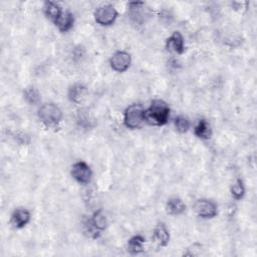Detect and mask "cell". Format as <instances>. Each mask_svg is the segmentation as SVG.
Segmentation results:
<instances>
[{
    "instance_id": "6da1fadb",
    "label": "cell",
    "mask_w": 257,
    "mask_h": 257,
    "mask_svg": "<svg viewBox=\"0 0 257 257\" xmlns=\"http://www.w3.org/2000/svg\"><path fill=\"white\" fill-rule=\"evenodd\" d=\"M170 117V107L163 100H154L145 111V121L151 126L161 127L167 124Z\"/></svg>"
},
{
    "instance_id": "7a4b0ae2",
    "label": "cell",
    "mask_w": 257,
    "mask_h": 257,
    "mask_svg": "<svg viewBox=\"0 0 257 257\" xmlns=\"http://www.w3.org/2000/svg\"><path fill=\"white\" fill-rule=\"evenodd\" d=\"M39 118L41 122L48 128L56 127L62 120V112L58 105L50 103H46L39 109Z\"/></svg>"
},
{
    "instance_id": "3957f363",
    "label": "cell",
    "mask_w": 257,
    "mask_h": 257,
    "mask_svg": "<svg viewBox=\"0 0 257 257\" xmlns=\"http://www.w3.org/2000/svg\"><path fill=\"white\" fill-rule=\"evenodd\" d=\"M145 121V111L141 104H131L129 105L124 114L125 126L129 129H137Z\"/></svg>"
},
{
    "instance_id": "277c9868",
    "label": "cell",
    "mask_w": 257,
    "mask_h": 257,
    "mask_svg": "<svg viewBox=\"0 0 257 257\" xmlns=\"http://www.w3.org/2000/svg\"><path fill=\"white\" fill-rule=\"evenodd\" d=\"M118 17L117 9L111 4H103L95 11V20L102 26L112 25Z\"/></svg>"
},
{
    "instance_id": "5b68a950",
    "label": "cell",
    "mask_w": 257,
    "mask_h": 257,
    "mask_svg": "<svg viewBox=\"0 0 257 257\" xmlns=\"http://www.w3.org/2000/svg\"><path fill=\"white\" fill-rule=\"evenodd\" d=\"M71 176L81 184H88L91 182L93 177V172L91 167L86 162H77L71 167Z\"/></svg>"
},
{
    "instance_id": "8992f818",
    "label": "cell",
    "mask_w": 257,
    "mask_h": 257,
    "mask_svg": "<svg viewBox=\"0 0 257 257\" xmlns=\"http://www.w3.org/2000/svg\"><path fill=\"white\" fill-rule=\"evenodd\" d=\"M132 63V56L129 52L119 51L113 54L109 59L111 67L117 72H125L129 69Z\"/></svg>"
},
{
    "instance_id": "52a82bcc",
    "label": "cell",
    "mask_w": 257,
    "mask_h": 257,
    "mask_svg": "<svg viewBox=\"0 0 257 257\" xmlns=\"http://www.w3.org/2000/svg\"><path fill=\"white\" fill-rule=\"evenodd\" d=\"M196 214L204 219H211L217 215L218 208L214 201L208 199H200L194 206Z\"/></svg>"
},
{
    "instance_id": "ba28073f",
    "label": "cell",
    "mask_w": 257,
    "mask_h": 257,
    "mask_svg": "<svg viewBox=\"0 0 257 257\" xmlns=\"http://www.w3.org/2000/svg\"><path fill=\"white\" fill-rule=\"evenodd\" d=\"M88 224L90 225L89 232L91 234H93L95 237H97V234H99V232H101L106 228L107 220H106V217L103 214V212L102 210H98L97 212L94 213L92 219L89 220Z\"/></svg>"
},
{
    "instance_id": "9c48e42d",
    "label": "cell",
    "mask_w": 257,
    "mask_h": 257,
    "mask_svg": "<svg viewBox=\"0 0 257 257\" xmlns=\"http://www.w3.org/2000/svg\"><path fill=\"white\" fill-rule=\"evenodd\" d=\"M30 219L31 215L27 209L18 208L15 209L11 215V223L15 228L21 229L30 222Z\"/></svg>"
},
{
    "instance_id": "30bf717a",
    "label": "cell",
    "mask_w": 257,
    "mask_h": 257,
    "mask_svg": "<svg viewBox=\"0 0 257 257\" xmlns=\"http://www.w3.org/2000/svg\"><path fill=\"white\" fill-rule=\"evenodd\" d=\"M167 49L178 54H182L185 51L184 39L179 31H175L167 40Z\"/></svg>"
},
{
    "instance_id": "8fae6325",
    "label": "cell",
    "mask_w": 257,
    "mask_h": 257,
    "mask_svg": "<svg viewBox=\"0 0 257 257\" xmlns=\"http://www.w3.org/2000/svg\"><path fill=\"white\" fill-rule=\"evenodd\" d=\"M154 240L160 247H166L170 241V233L164 223H159L154 229Z\"/></svg>"
},
{
    "instance_id": "7c38bea8",
    "label": "cell",
    "mask_w": 257,
    "mask_h": 257,
    "mask_svg": "<svg viewBox=\"0 0 257 257\" xmlns=\"http://www.w3.org/2000/svg\"><path fill=\"white\" fill-rule=\"evenodd\" d=\"M166 209H167V212L170 215L178 216V215H181V214L185 212L186 205H185L184 202H183L182 199H180L178 197H173V198H170L168 200L167 205H166Z\"/></svg>"
},
{
    "instance_id": "4fadbf2b",
    "label": "cell",
    "mask_w": 257,
    "mask_h": 257,
    "mask_svg": "<svg viewBox=\"0 0 257 257\" xmlns=\"http://www.w3.org/2000/svg\"><path fill=\"white\" fill-rule=\"evenodd\" d=\"M45 13L46 15L51 20L53 21L54 23L61 17V15L63 14V11L62 9L60 8V6L53 2V1H47L45 3Z\"/></svg>"
},
{
    "instance_id": "5bb4252c",
    "label": "cell",
    "mask_w": 257,
    "mask_h": 257,
    "mask_svg": "<svg viewBox=\"0 0 257 257\" xmlns=\"http://www.w3.org/2000/svg\"><path fill=\"white\" fill-rule=\"evenodd\" d=\"M194 135L201 140H209L212 136V130L209 123L204 119L200 120L194 129Z\"/></svg>"
},
{
    "instance_id": "9a60e30c",
    "label": "cell",
    "mask_w": 257,
    "mask_h": 257,
    "mask_svg": "<svg viewBox=\"0 0 257 257\" xmlns=\"http://www.w3.org/2000/svg\"><path fill=\"white\" fill-rule=\"evenodd\" d=\"M73 23H75V17H73V14L69 11H66L63 12L61 17L55 22V25L58 27L59 31L67 32L72 28Z\"/></svg>"
},
{
    "instance_id": "2e32d148",
    "label": "cell",
    "mask_w": 257,
    "mask_h": 257,
    "mask_svg": "<svg viewBox=\"0 0 257 257\" xmlns=\"http://www.w3.org/2000/svg\"><path fill=\"white\" fill-rule=\"evenodd\" d=\"M146 239L142 235H135L128 241V250L133 255H138L144 251Z\"/></svg>"
},
{
    "instance_id": "e0dca14e",
    "label": "cell",
    "mask_w": 257,
    "mask_h": 257,
    "mask_svg": "<svg viewBox=\"0 0 257 257\" xmlns=\"http://www.w3.org/2000/svg\"><path fill=\"white\" fill-rule=\"evenodd\" d=\"M87 89L82 85H75L68 90V99L70 102L79 103L82 102V99L85 97Z\"/></svg>"
},
{
    "instance_id": "ac0fdd59",
    "label": "cell",
    "mask_w": 257,
    "mask_h": 257,
    "mask_svg": "<svg viewBox=\"0 0 257 257\" xmlns=\"http://www.w3.org/2000/svg\"><path fill=\"white\" fill-rule=\"evenodd\" d=\"M23 98L25 102L30 105H35L41 102V94L38 89L33 87H29L24 90Z\"/></svg>"
},
{
    "instance_id": "d6986e66",
    "label": "cell",
    "mask_w": 257,
    "mask_h": 257,
    "mask_svg": "<svg viewBox=\"0 0 257 257\" xmlns=\"http://www.w3.org/2000/svg\"><path fill=\"white\" fill-rule=\"evenodd\" d=\"M231 194H232L233 198L236 199V200H240V199H242L244 197V195H245V187H244V184H243L242 180L237 179L235 181V183L231 187Z\"/></svg>"
},
{
    "instance_id": "ffe728a7",
    "label": "cell",
    "mask_w": 257,
    "mask_h": 257,
    "mask_svg": "<svg viewBox=\"0 0 257 257\" xmlns=\"http://www.w3.org/2000/svg\"><path fill=\"white\" fill-rule=\"evenodd\" d=\"M175 126H176V129L179 133H187L190 129V121L188 118L184 117V116H179L175 119Z\"/></svg>"
}]
</instances>
